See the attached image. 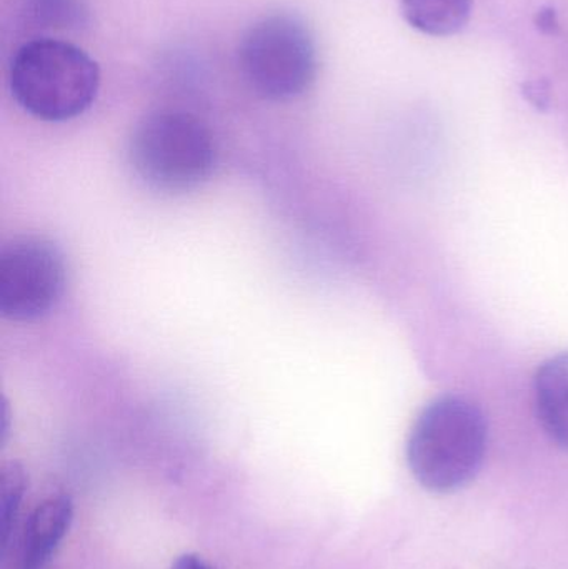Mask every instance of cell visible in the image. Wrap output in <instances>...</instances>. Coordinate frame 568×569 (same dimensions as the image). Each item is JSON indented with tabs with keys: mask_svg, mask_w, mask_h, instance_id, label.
Returning <instances> with one entry per match:
<instances>
[{
	"mask_svg": "<svg viewBox=\"0 0 568 569\" xmlns=\"http://www.w3.org/2000/svg\"><path fill=\"white\" fill-rule=\"evenodd\" d=\"M73 521V501L57 493L43 500L27 520L17 569H46Z\"/></svg>",
	"mask_w": 568,
	"mask_h": 569,
	"instance_id": "cell-6",
	"label": "cell"
},
{
	"mask_svg": "<svg viewBox=\"0 0 568 569\" xmlns=\"http://www.w3.org/2000/svg\"><path fill=\"white\" fill-rule=\"evenodd\" d=\"M534 395L537 418L547 437L568 451V351L540 363L534 378Z\"/></svg>",
	"mask_w": 568,
	"mask_h": 569,
	"instance_id": "cell-7",
	"label": "cell"
},
{
	"mask_svg": "<svg viewBox=\"0 0 568 569\" xmlns=\"http://www.w3.org/2000/svg\"><path fill=\"white\" fill-rule=\"evenodd\" d=\"M239 67L247 86L262 99H296L316 80V40L299 17L272 13L243 33Z\"/></svg>",
	"mask_w": 568,
	"mask_h": 569,
	"instance_id": "cell-4",
	"label": "cell"
},
{
	"mask_svg": "<svg viewBox=\"0 0 568 569\" xmlns=\"http://www.w3.org/2000/svg\"><path fill=\"white\" fill-rule=\"evenodd\" d=\"M67 267L62 250L46 237L22 236L0 250V315L33 321L62 300Z\"/></svg>",
	"mask_w": 568,
	"mask_h": 569,
	"instance_id": "cell-5",
	"label": "cell"
},
{
	"mask_svg": "<svg viewBox=\"0 0 568 569\" xmlns=\"http://www.w3.org/2000/svg\"><path fill=\"white\" fill-rule=\"evenodd\" d=\"M9 82L13 99L27 113L43 122H66L92 106L100 70L80 47L40 37L17 50Z\"/></svg>",
	"mask_w": 568,
	"mask_h": 569,
	"instance_id": "cell-2",
	"label": "cell"
},
{
	"mask_svg": "<svg viewBox=\"0 0 568 569\" xmlns=\"http://www.w3.org/2000/svg\"><path fill=\"white\" fill-rule=\"evenodd\" d=\"M489 447V423L474 401L444 395L417 417L407 440V463L427 490L450 493L482 470Z\"/></svg>",
	"mask_w": 568,
	"mask_h": 569,
	"instance_id": "cell-1",
	"label": "cell"
},
{
	"mask_svg": "<svg viewBox=\"0 0 568 569\" xmlns=\"http://www.w3.org/2000/svg\"><path fill=\"white\" fill-rule=\"evenodd\" d=\"M27 478L26 468L17 461L3 463L0 470V535H2V557L9 550L10 538L16 530L23 497H26Z\"/></svg>",
	"mask_w": 568,
	"mask_h": 569,
	"instance_id": "cell-9",
	"label": "cell"
},
{
	"mask_svg": "<svg viewBox=\"0 0 568 569\" xmlns=\"http://www.w3.org/2000/svg\"><path fill=\"white\" fill-rule=\"evenodd\" d=\"M524 97L532 103L536 109L547 110L552 100L550 83L546 79L529 80L522 87Z\"/></svg>",
	"mask_w": 568,
	"mask_h": 569,
	"instance_id": "cell-10",
	"label": "cell"
},
{
	"mask_svg": "<svg viewBox=\"0 0 568 569\" xmlns=\"http://www.w3.org/2000/svg\"><path fill=\"white\" fill-rule=\"evenodd\" d=\"M37 9L43 16H63L70 12V0H36Z\"/></svg>",
	"mask_w": 568,
	"mask_h": 569,
	"instance_id": "cell-11",
	"label": "cell"
},
{
	"mask_svg": "<svg viewBox=\"0 0 568 569\" xmlns=\"http://www.w3.org/2000/svg\"><path fill=\"white\" fill-rule=\"evenodd\" d=\"M172 569H213L199 555L187 553L173 561Z\"/></svg>",
	"mask_w": 568,
	"mask_h": 569,
	"instance_id": "cell-12",
	"label": "cell"
},
{
	"mask_svg": "<svg viewBox=\"0 0 568 569\" xmlns=\"http://www.w3.org/2000/svg\"><path fill=\"white\" fill-rule=\"evenodd\" d=\"M133 172L157 192L197 189L216 169L217 150L209 127L189 112L150 113L133 130L129 146Z\"/></svg>",
	"mask_w": 568,
	"mask_h": 569,
	"instance_id": "cell-3",
	"label": "cell"
},
{
	"mask_svg": "<svg viewBox=\"0 0 568 569\" xmlns=\"http://www.w3.org/2000/svg\"><path fill=\"white\" fill-rule=\"evenodd\" d=\"M537 26H539V29L544 30V32L552 33L554 30L559 27V22H557L556 10H540L539 16H537Z\"/></svg>",
	"mask_w": 568,
	"mask_h": 569,
	"instance_id": "cell-13",
	"label": "cell"
},
{
	"mask_svg": "<svg viewBox=\"0 0 568 569\" xmlns=\"http://www.w3.org/2000/svg\"><path fill=\"white\" fill-rule=\"evenodd\" d=\"M400 12L412 29L430 37H450L466 29L472 0H402Z\"/></svg>",
	"mask_w": 568,
	"mask_h": 569,
	"instance_id": "cell-8",
	"label": "cell"
}]
</instances>
